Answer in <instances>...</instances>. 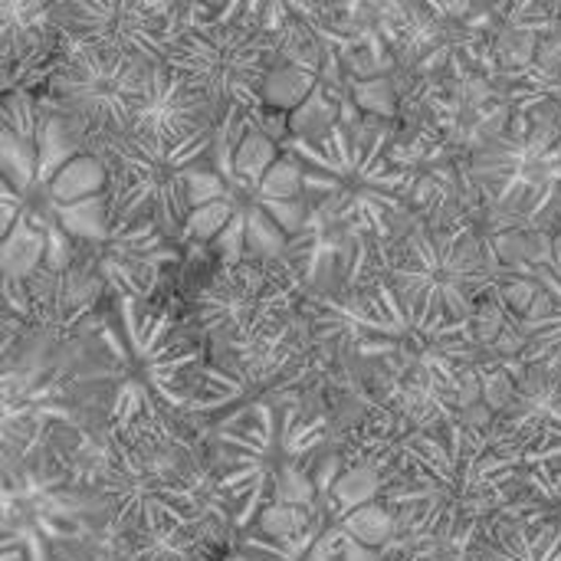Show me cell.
Masks as SVG:
<instances>
[{
	"mask_svg": "<svg viewBox=\"0 0 561 561\" xmlns=\"http://www.w3.org/2000/svg\"><path fill=\"white\" fill-rule=\"evenodd\" d=\"M131 131L168 151L210 148L217 131V112L191 82H184L168 66H158L151 72L148 99Z\"/></svg>",
	"mask_w": 561,
	"mask_h": 561,
	"instance_id": "ffe728a7",
	"label": "cell"
},
{
	"mask_svg": "<svg viewBox=\"0 0 561 561\" xmlns=\"http://www.w3.org/2000/svg\"><path fill=\"white\" fill-rule=\"evenodd\" d=\"M477 561H561V523L529 516L500 519L483 533Z\"/></svg>",
	"mask_w": 561,
	"mask_h": 561,
	"instance_id": "7402d4cb",
	"label": "cell"
},
{
	"mask_svg": "<svg viewBox=\"0 0 561 561\" xmlns=\"http://www.w3.org/2000/svg\"><path fill=\"white\" fill-rule=\"evenodd\" d=\"M559 168L561 115H510L477 148L470 178L496 217L510 224H552Z\"/></svg>",
	"mask_w": 561,
	"mask_h": 561,
	"instance_id": "4fadbf2b",
	"label": "cell"
},
{
	"mask_svg": "<svg viewBox=\"0 0 561 561\" xmlns=\"http://www.w3.org/2000/svg\"><path fill=\"white\" fill-rule=\"evenodd\" d=\"M118 365L95 319L26 325L0 302V467L49 447L102 440Z\"/></svg>",
	"mask_w": 561,
	"mask_h": 561,
	"instance_id": "277c9868",
	"label": "cell"
},
{
	"mask_svg": "<svg viewBox=\"0 0 561 561\" xmlns=\"http://www.w3.org/2000/svg\"><path fill=\"white\" fill-rule=\"evenodd\" d=\"M279 148L302 168L306 204L325 210L358 243L391 237L414 197V171L398 158L394 131L339 118L319 138L283 135Z\"/></svg>",
	"mask_w": 561,
	"mask_h": 561,
	"instance_id": "ba28073f",
	"label": "cell"
},
{
	"mask_svg": "<svg viewBox=\"0 0 561 561\" xmlns=\"http://www.w3.org/2000/svg\"><path fill=\"white\" fill-rule=\"evenodd\" d=\"M108 529L85 450L49 447L0 467V546L23 561H62Z\"/></svg>",
	"mask_w": 561,
	"mask_h": 561,
	"instance_id": "8fae6325",
	"label": "cell"
},
{
	"mask_svg": "<svg viewBox=\"0 0 561 561\" xmlns=\"http://www.w3.org/2000/svg\"><path fill=\"white\" fill-rule=\"evenodd\" d=\"M312 345L365 365L378 401L414 431L457 421L477 378V325L404 302L381 276L371 286L302 296Z\"/></svg>",
	"mask_w": 561,
	"mask_h": 561,
	"instance_id": "3957f363",
	"label": "cell"
},
{
	"mask_svg": "<svg viewBox=\"0 0 561 561\" xmlns=\"http://www.w3.org/2000/svg\"><path fill=\"white\" fill-rule=\"evenodd\" d=\"M496 276L500 263L490 243H483L470 227L431 224L417 227L398 247L385 279L417 309L473 322L483 296L496 293Z\"/></svg>",
	"mask_w": 561,
	"mask_h": 561,
	"instance_id": "5bb4252c",
	"label": "cell"
},
{
	"mask_svg": "<svg viewBox=\"0 0 561 561\" xmlns=\"http://www.w3.org/2000/svg\"><path fill=\"white\" fill-rule=\"evenodd\" d=\"M187 194L191 214L181 243L207 247L214 263L283 260L286 243L306 220L299 161L283 151L263 178H243L233 171L217 131L207 164L187 178Z\"/></svg>",
	"mask_w": 561,
	"mask_h": 561,
	"instance_id": "9c48e42d",
	"label": "cell"
},
{
	"mask_svg": "<svg viewBox=\"0 0 561 561\" xmlns=\"http://www.w3.org/2000/svg\"><path fill=\"white\" fill-rule=\"evenodd\" d=\"M207 440L230 510V539L247 533L270 506L322 510L319 460L329 447V417L309 414L296 394L240 404Z\"/></svg>",
	"mask_w": 561,
	"mask_h": 561,
	"instance_id": "52a82bcc",
	"label": "cell"
},
{
	"mask_svg": "<svg viewBox=\"0 0 561 561\" xmlns=\"http://www.w3.org/2000/svg\"><path fill=\"white\" fill-rule=\"evenodd\" d=\"M506 276V296H526L519 306V365H539L561 371V263L552 253L523 260Z\"/></svg>",
	"mask_w": 561,
	"mask_h": 561,
	"instance_id": "d6986e66",
	"label": "cell"
},
{
	"mask_svg": "<svg viewBox=\"0 0 561 561\" xmlns=\"http://www.w3.org/2000/svg\"><path fill=\"white\" fill-rule=\"evenodd\" d=\"M85 141L108 171L112 207L151 217L171 243H181V230L191 214L187 178L207 164L210 148L168 151L135 131L92 135Z\"/></svg>",
	"mask_w": 561,
	"mask_h": 561,
	"instance_id": "2e32d148",
	"label": "cell"
},
{
	"mask_svg": "<svg viewBox=\"0 0 561 561\" xmlns=\"http://www.w3.org/2000/svg\"><path fill=\"white\" fill-rule=\"evenodd\" d=\"M92 319L118 365L108 427L145 414L187 417L207 368L204 345L187 319L181 322L171 309L138 299H105Z\"/></svg>",
	"mask_w": 561,
	"mask_h": 561,
	"instance_id": "30bf717a",
	"label": "cell"
},
{
	"mask_svg": "<svg viewBox=\"0 0 561 561\" xmlns=\"http://www.w3.org/2000/svg\"><path fill=\"white\" fill-rule=\"evenodd\" d=\"M89 477L128 561H204L230 539L210 440L191 417L145 414L95 444Z\"/></svg>",
	"mask_w": 561,
	"mask_h": 561,
	"instance_id": "7a4b0ae2",
	"label": "cell"
},
{
	"mask_svg": "<svg viewBox=\"0 0 561 561\" xmlns=\"http://www.w3.org/2000/svg\"><path fill=\"white\" fill-rule=\"evenodd\" d=\"M178 260V247L151 217L108 207V230L82 263L102 283L105 299L151 302L164 270Z\"/></svg>",
	"mask_w": 561,
	"mask_h": 561,
	"instance_id": "ac0fdd59",
	"label": "cell"
},
{
	"mask_svg": "<svg viewBox=\"0 0 561 561\" xmlns=\"http://www.w3.org/2000/svg\"><path fill=\"white\" fill-rule=\"evenodd\" d=\"M0 561H23V556H20V552H13V549H3V546H0Z\"/></svg>",
	"mask_w": 561,
	"mask_h": 561,
	"instance_id": "d4e9b609",
	"label": "cell"
},
{
	"mask_svg": "<svg viewBox=\"0 0 561 561\" xmlns=\"http://www.w3.org/2000/svg\"><path fill=\"white\" fill-rule=\"evenodd\" d=\"M59 39L62 33L56 26L53 3L0 0V62L13 72L20 85L26 76H43Z\"/></svg>",
	"mask_w": 561,
	"mask_h": 561,
	"instance_id": "44dd1931",
	"label": "cell"
},
{
	"mask_svg": "<svg viewBox=\"0 0 561 561\" xmlns=\"http://www.w3.org/2000/svg\"><path fill=\"white\" fill-rule=\"evenodd\" d=\"M556 181H559V207H556V220H552V260L561 263V168L559 174H556Z\"/></svg>",
	"mask_w": 561,
	"mask_h": 561,
	"instance_id": "603a6c76",
	"label": "cell"
},
{
	"mask_svg": "<svg viewBox=\"0 0 561 561\" xmlns=\"http://www.w3.org/2000/svg\"><path fill=\"white\" fill-rule=\"evenodd\" d=\"M154 69L158 66L62 36L39 76V95L85 138L122 135L135 128Z\"/></svg>",
	"mask_w": 561,
	"mask_h": 561,
	"instance_id": "9a60e30c",
	"label": "cell"
},
{
	"mask_svg": "<svg viewBox=\"0 0 561 561\" xmlns=\"http://www.w3.org/2000/svg\"><path fill=\"white\" fill-rule=\"evenodd\" d=\"M108 171L85 135L16 85L0 99V279L66 273L108 230Z\"/></svg>",
	"mask_w": 561,
	"mask_h": 561,
	"instance_id": "6da1fadb",
	"label": "cell"
},
{
	"mask_svg": "<svg viewBox=\"0 0 561 561\" xmlns=\"http://www.w3.org/2000/svg\"><path fill=\"white\" fill-rule=\"evenodd\" d=\"M276 56L256 3H184L168 69L191 82L220 115L266 118L263 85Z\"/></svg>",
	"mask_w": 561,
	"mask_h": 561,
	"instance_id": "7c38bea8",
	"label": "cell"
},
{
	"mask_svg": "<svg viewBox=\"0 0 561 561\" xmlns=\"http://www.w3.org/2000/svg\"><path fill=\"white\" fill-rule=\"evenodd\" d=\"M56 26L66 39L112 49L145 66H164L184 23V3L174 0H59Z\"/></svg>",
	"mask_w": 561,
	"mask_h": 561,
	"instance_id": "e0dca14e",
	"label": "cell"
},
{
	"mask_svg": "<svg viewBox=\"0 0 561 561\" xmlns=\"http://www.w3.org/2000/svg\"><path fill=\"white\" fill-rule=\"evenodd\" d=\"M302 286L283 260L214 263L191 289L187 325L210 365L247 394L302 375Z\"/></svg>",
	"mask_w": 561,
	"mask_h": 561,
	"instance_id": "8992f818",
	"label": "cell"
},
{
	"mask_svg": "<svg viewBox=\"0 0 561 561\" xmlns=\"http://www.w3.org/2000/svg\"><path fill=\"white\" fill-rule=\"evenodd\" d=\"M526 467L516 440L493 421H447L398 440L378 500L408 536L440 546L470 536L523 490Z\"/></svg>",
	"mask_w": 561,
	"mask_h": 561,
	"instance_id": "5b68a950",
	"label": "cell"
},
{
	"mask_svg": "<svg viewBox=\"0 0 561 561\" xmlns=\"http://www.w3.org/2000/svg\"><path fill=\"white\" fill-rule=\"evenodd\" d=\"M16 85H20V82L13 79V72H10V69H7V66L0 62V99H3L7 92H13Z\"/></svg>",
	"mask_w": 561,
	"mask_h": 561,
	"instance_id": "cb8c5ba5",
	"label": "cell"
}]
</instances>
